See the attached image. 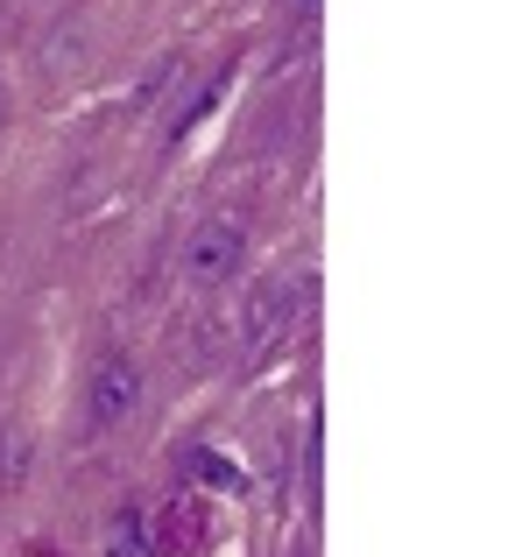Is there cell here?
I'll return each instance as SVG.
<instances>
[{"instance_id": "1", "label": "cell", "mask_w": 508, "mask_h": 557, "mask_svg": "<svg viewBox=\"0 0 508 557\" xmlns=\"http://www.w3.org/2000/svg\"><path fill=\"white\" fill-rule=\"evenodd\" d=\"M240 261H248V226L240 219H206V226L191 233V247H184V269H191V283H226V275H240Z\"/></svg>"}, {"instance_id": "2", "label": "cell", "mask_w": 508, "mask_h": 557, "mask_svg": "<svg viewBox=\"0 0 508 557\" xmlns=\"http://www.w3.org/2000/svg\"><path fill=\"white\" fill-rule=\"evenodd\" d=\"M141 395V368L121 354H107L85 381V431H113V423H127V409H135Z\"/></svg>"}, {"instance_id": "3", "label": "cell", "mask_w": 508, "mask_h": 557, "mask_svg": "<svg viewBox=\"0 0 508 557\" xmlns=\"http://www.w3.org/2000/svg\"><path fill=\"white\" fill-rule=\"evenodd\" d=\"M297 311H303V283H297V275L261 283L255 304H248V318H240V325H248V346H269L275 332H289V325H297Z\"/></svg>"}, {"instance_id": "5", "label": "cell", "mask_w": 508, "mask_h": 557, "mask_svg": "<svg viewBox=\"0 0 508 557\" xmlns=\"http://www.w3.org/2000/svg\"><path fill=\"white\" fill-rule=\"evenodd\" d=\"M297 8H303V14H311V8H318V0H297Z\"/></svg>"}, {"instance_id": "4", "label": "cell", "mask_w": 508, "mask_h": 557, "mask_svg": "<svg viewBox=\"0 0 508 557\" xmlns=\"http://www.w3.org/2000/svg\"><path fill=\"white\" fill-rule=\"evenodd\" d=\"M99 557H156V536H149V516L141 502H121L99 530Z\"/></svg>"}]
</instances>
